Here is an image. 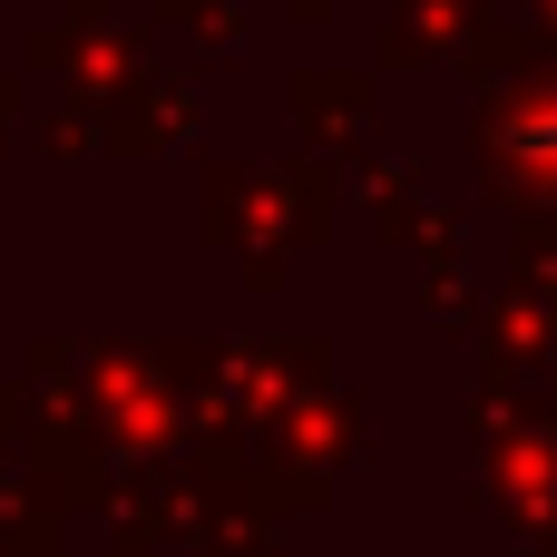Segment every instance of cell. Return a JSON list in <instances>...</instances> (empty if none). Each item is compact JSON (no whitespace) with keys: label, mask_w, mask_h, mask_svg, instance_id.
I'll return each instance as SVG.
<instances>
[]
</instances>
